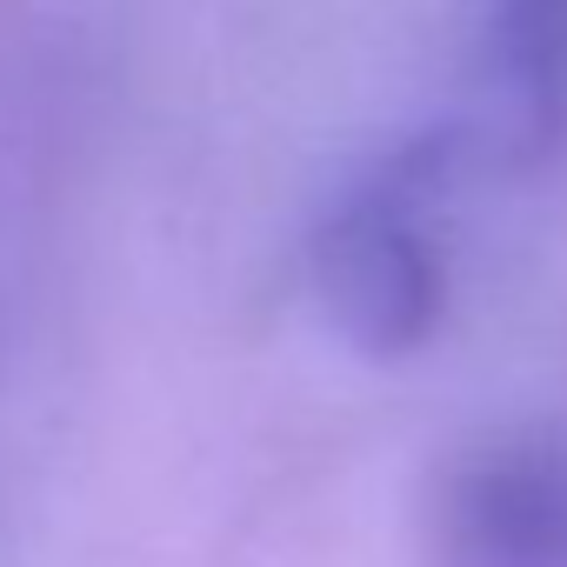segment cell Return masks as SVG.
<instances>
[{
	"instance_id": "3957f363",
	"label": "cell",
	"mask_w": 567,
	"mask_h": 567,
	"mask_svg": "<svg viewBox=\"0 0 567 567\" xmlns=\"http://www.w3.org/2000/svg\"><path fill=\"white\" fill-rule=\"evenodd\" d=\"M501 68L527 107H547L567 81V0H494Z\"/></svg>"
},
{
	"instance_id": "6da1fadb",
	"label": "cell",
	"mask_w": 567,
	"mask_h": 567,
	"mask_svg": "<svg viewBox=\"0 0 567 567\" xmlns=\"http://www.w3.org/2000/svg\"><path fill=\"white\" fill-rule=\"evenodd\" d=\"M408 187L414 181L381 174L374 187L341 200V214L321 227V247H315V280L334 328L374 354L414 348L441 315V260L427 247V227Z\"/></svg>"
},
{
	"instance_id": "7a4b0ae2",
	"label": "cell",
	"mask_w": 567,
	"mask_h": 567,
	"mask_svg": "<svg viewBox=\"0 0 567 567\" xmlns=\"http://www.w3.org/2000/svg\"><path fill=\"white\" fill-rule=\"evenodd\" d=\"M447 567H567V461L487 454L447 494Z\"/></svg>"
}]
</instances>
